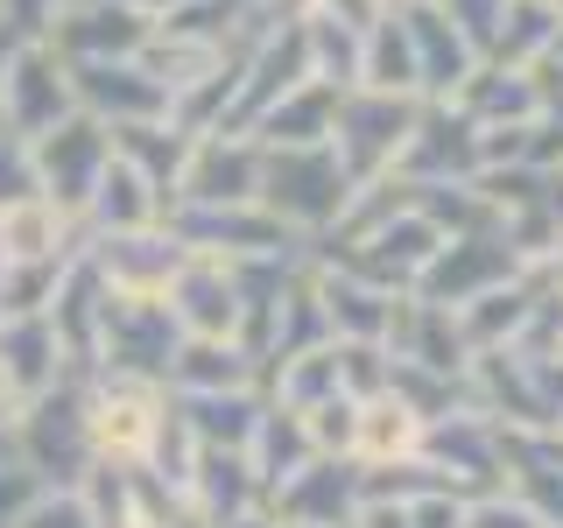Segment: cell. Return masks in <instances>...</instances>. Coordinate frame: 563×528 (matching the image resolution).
Listing matches in <instances>:
<instances>
[{
	"mask_svg": "<svg viewBox=\"0 0 563 528\" xmlns=\"http://www.w3.org/2000/svg\"><path fill=\"white\" fill-rule=\"evenodd\" d=\"M542 64H563V29H556V50H550V57H542Z\"/></svg>",
	"mask_w": 563,
	"mask_h": 528,
	"instance_id": "cell-23",
	"label": "cell"
},
{
	"mask_svg": "<svg viewBox=\"0 0 563 528\" xmlns=\"http://www.w3.org/2000/svg\"><path fill=\"white\" fill-rule=\"evenodd\" d=\"M360 85H366V92H409V99H416V43H409V22H401V8H387L380 22L366 29Z\"/></svg>",
	"mask_w": 563,
	"mask_h": 528,
	"instance_id": "cell-15",
	"label": "cell"
},
{
	"mask_svg": "<svg viewBox=\"0 0 563 528\" xmlns=\"http://www.w3.org/2000/svg\"><path fill=\"white\" fill-rule=\"evenodd\" d=\"M246 8H254V14H268V8H275V0H246Z\"/></svg>",
	"mask_w": 563,
	"mask_h": 528,
	"instance_id": "cell-25",
	"label": "cell"
},
{
	"mask_svg": "<svg viewBox=\"0 0 563 528\" xmlns=\"http://www.w3.org/2000/svg\"><path fill=\"white\" fill-rule=\"evenodd\" d=\"M556 29H563L556 8H542V0H507V22H500V35H493V57H486V64L536 70V64L556 50Z\"/></svg>",
	"mask_w": 563,
	"mask_h": 528,
	"instance_id": "cell-17",
	"label": "cell"
},
{
	"mask_svg": "<svg viewBox=\"0 0 563 528\" xmlns=\"http://www.w3.org/2000/svg\"><path fill=\"white\" fill-rule=\"evenodd\" d=\"M401 22H409V43H416V92L422 99H457L465 92V78L479 70L486 57L457 35V22L444 8H401Z\"/></svg>",
	"mask_w": 563,
	"mask_h": 528,
	"instance_id": "cell-8",
	"label": "cell"
},
{
	"mask_svg": "<svg viewBox=\"0 0 563 528\" xmlns=\"http://www.w3.org/2000/svg\"><path fill=\"white\" fill-rule=\"evenodd\" d=\"M331 120H339V92H331L324 78H310V85H296L289 99H275L268 113L254 120V141L261 148H324Z\"/></svg>",
	"mask_w": 563,
	"mask_h": 528,
	"instance_id": "cell-11",
	"label": "cell"
},
{
	"mask_svg": "<svg viewBox=\"0 0 563 528\" xmlns=\"http://www.w3.org/2000/svg\"><path fill=\"white\" fill-rule=\"evenodd\" d=\"M176 430V416L163 409L155 381L141 374H113V387H99V402L85 409V444L113 465H141L148 451H163V437Z\"/></svg>",
	"mask_w": 563,
	"mask_h": 528,
	"instance_id": "cell-3",
	"label": "cell"
},
{
	"mask_svg": "<svg viewBox=\"0 0 563 528\" xmlns=\"http://www.w3.org/2000/svg\"><path fill=\"white\" fill-rule=\"evenodd\" d=\"M542 8H556V14H563V0H542Z\"/></svg>",
	"mask_w": 563,
	"mask_h": 528,
	"instance_id": "cell-27",
	"label": "cell"
},
{
	"mask_svg": "<svg viewBox=\"0 0 563 528\" xmlns=\"http://www.w3.org/2000/svg\"><path fill=\"white\" fill-rule=\"evenodd\" d=\"M422 120V99L409 92H366V85H352L339 92V120H331V148H339V163L352 184H380V176H395L401 148H409Z\"/></svg>",
	"mask_w": 563,
	"mask_h": 528,
	"instance_id": "cell-2",
	"label": "cell"
},
{
	"mask_svg": "<svg viewBox=\"0 0 563 528\" xmlns=\"http://www.w3.org/2000/svg\"><path fill=\"white\" fill-rule=\"evenodd\" d=\"M422 430H430V422H422L395 387H380V395H366L360 416H352V465H401V458H422Z\"/></svg>",
	"mask_w": 563,
	"mask_h": 528,
	"instance_id": "cell-10",
	"label": "cell"
},
{
	"mask_svg": "<svg viewBox=\"0 0 563 528\" xmlns=\"http://www.w3.org/2000/svg\"><path fill=\"white\" fill-rule=\"evenodd\" d=\"M409 528H465V501H457V493H416Z\"/></svg>",
	"mask_w": 563,
	"mask_h": 528,
	"instance_id": "cell-20",
	"label": "cell"
},
{
	"mask_svg": "<svg viewBox=\"0 0 563 528\" xmlns=\"http://www.w3.org/2000/svg\"><path fill=\"white\" fill-rule=\"evenodd\" d=\"M169 296H176L169 317L190 331V339H233L240 345V275H233V261L190 254Z\"/></svg>",
	"mask_w": 563,
	"mask_h": 528,
	"instance_id": "cell-7",
	"label": "cell"
},
{
	"mask_svg": "<svg viewBox=\"0 0 563 528\" xmlns=\"http://www.w3.org/2000/svg\"><path fill=\"white\" fill-rule=\"evenodd\" d=\"M437 8L457 22V35H465L479 57H493V35H500V22H507V0H437Z\"/></svg>",
	"mask_w": 563,
	"mask_h": 528,
	"instance_id": "cell-18",
	"label": "cell"
},
{
	"mask_svg": "<svg viewBox=\"0 0 563 528\" xmlns=\"http://www.w3.org/2000/svg\"><path fill=\"white\" fill-rule=\"evenodd\" d=\"M246 465H254L261 493H282L303 465H317L310 422L296 416V409H275V402H268V409H261V422H254V444H246Z\"/></svg>",
	"mask_w": 563,
	"mask_h": 528,
	"instance_id": "cell-12",
	"label": "cell"
},
{
	"mask_svg": "<svg viewBox=\"0 0 563 528\" xmlns=\"http://www.w3.org/2000/svg\"><path fill=\"white\" fill-rule=\"evenodd\" d=\"M268 409V395H254V387H225V395H184V430L198 437L205 451H246L254 444V422Z\"/></svg>",
	"mask_w": 563,
	"mask_h": 528,
	"instance_id": "cell-13",
	"label": "cell"
},
{
	"mask_svg": "<svg viewBox=\"0 0 563 528\" xmlns=\"http://www.w3.org/2000/svg\"><path fill=\"white\" fill-rule=\"evenodd\" d=\"M556 275H563V240H556Z\"/></svg>",
	"mask_w": 563,
	"mask_h": 528,
	"instance_id": "cell-26",
	"label": "cell"
},
{
	"mask_svg": "<svg viewBox=\"0 0 563 528\" xmlns=\"http://www.w3.org/2000/svg\"><path fill=\"white\" fill-rule=\"evenodd\" d=\"M387 8H430V0H387Z\"/></svg>",
	"mask_w": 563,
	"mask_h": 528,
	"instance_id": "cell-24",
	"label": "cell"
},
{
	"mask_svg": "<svg viewBox=\"0 0 563 528\" xmlns=\"http://www.w3.org/2000/svg\"><path fill=\"white\" fill-rule=\"evenodd\" d=\"M515 275H521V254L507 246V233L500 240H493V233H465V240H444V254L422 268L416 296H422V304H444V310H465L472 296L507 289Z\"/></svg>",
	"mask_w": 563,
	"mask_h": 528,
	"instance_id": "cell-5",
	"label": "cell"
},
{
	"mask_svg": "<svg viewBox=\"0 0 563 528\" xmlns=\"http://www.w3.org/2000/svg\"><path fill=\"white\" fill-rule=\"evenodd\" d=\"M261 169H268V148L240 128H211L190 141V163L176 198L184 205H261Z\"/></svg>",
	"mask_w": 563,
	"mask_h": 528,
	"instance_id": "cell-4",
	"label": "cell"
},
{
	"mask_svg": "<svg viewBox=\"0 0 563 528\" xmlns=\"http://www.w3.org/2000/svg\"><path fill=\"white\" fill-rule=\"evenodd\" d=\"M465 528H550L536 515V507L521 501V493H479V501H465Z\"/></svg>",
	"mask_w": 563,
	"mask_h": 528,
	"instance_id": "cell-19",
	"label": "cell"
},
{
	"mask_svg": "<svg viewBox=\"0 0 563 528\" xmlns=\"http://www.w3.org/2000/svg\"><path fill=\"white\" fill-rule=\"evenodd\" d=\"M352 176L339 163V148H268V169H261V205L275 211L289 233H324V226L345 219L352 205Z\"/></svg>",
	"mask_w": 563,
	"mask_h": 528,
	"instance_id": "cell-1",
	"label": "cell"
},
{
	"mask_svg": "<svg viewBox=\"0 0 563 528\" xmlns=\"http://www.w3.org/2000/svg\"><path fill=\"white\" fill-rule=\"evenodd\" d=\"M310 14H331V22H345V29H374L380 22V14H387V0H317V8Z\"/></svg>",
	"mask_w": 563,
	"mask_h": 528,
	"instance_id": "cell-21",
	"label": "cell"
},
{
	"mask_svg": "<svg viewBox=\"0 0 563 528\" xmlns=\"http://www.w3.org/2000/svg\"><path fill=\"white\" fill-rule=\"evenodd\" d=\"M184 261H190V246L176 233H163V226H134V233L106 240L99 268H106L120 304H163V296L176 289V275H184Z\"/></svg>",
	"mask_w": 563,
	"mask_h": 528,
	"instance_id": "cell-6",
	"label": "cell"
},
{
	"mask_svg": "<svg viewBox=\"0 0 563 528\" xmlns=\"http://www.w3.org/2000/svg\"><path fill=\"white\" fill-rule=\"evenodd\" d=\"M169 374L184 381V395H225V387H254L261 366L246 360L233 339H184V352H176Z\"/></svg>",
	"mask_w": 563,
	"mask_h": 528,
	"instance_id": "cell-16",
	"label": "cell"
},
{
	"mask_svg": "<svg viewBox=\"0 0 563 528\" xmlns=\"http://www.w3.org/2000/svg\"><path fill=\"white\" fill-rule=\"evenodd\" d=\"M64 35L78 50H92V57H106V50H113V57H134V50L155 43V14L134 8V0H92L78 22H64Z\"/></svg>",
	"mask_w": 563,
	"mask_h": 528,
	"instance_id": "cell-14",
	"label": "cell"
},
{
	"mask_svg": "<svg viewBox=\"0 0 563 528\" xmlns=\"http://www.w3.org/2000/svg\"><path fill=\"white\" fill-rule=\"evenodd\" d=\"M219 528H275V521H261V515H233V521H219Z\"/></svg>",
	"mask_w": 563,
	"mask_h": 528,
	"instance_id": "cell-22",
	"label": "cell"
},
{
	"mask_svg": "<svg viewBox=\"0 0 563 528\" xmlns=\"http://www.w3.org/2000/svg\"><path fill=\"white\" fill-rule=\"evenodd\" d=\"M317 275V296H324V317H331V339H352V345H387V331H395V289H380V282L366 275H331V268H310Z\"/></svg>",
	"mask_w": 563,
	"mask_h": 528,
	"instance_id": "cell-9",
	"label": "cell"
}]
</instances>
